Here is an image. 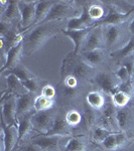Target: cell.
Instances as JSON below:
<instances>
[{
    "label": "cell",
    "mask_w": 134,
    "mask_h": 151,
    "mask_svg": "<svg viewBox=\"0 0 134 151\" xmlns=\"http://www.w3.org/2000/svg\"><path fill=\"white\" fill-rule=\"evenodd\" d=\"M68 20L43 21L35 24L23 32V55H31L37 52L55 35L67 28Z\"/></svg>",
    "instance_id": "1"
},
{
    "label": "cell",
    "mask_w": 134,
    "mask_h": 151,
    "mask_svg": "<svg viewBox=\"0 0 134 151\" xmlns=\"http://www.w3.org/2000/svg\"><path fill=\"white\" fill-rule=\"evenodd\" d=\"M97 70L89 65L83 60L80 55H76L74 52L68 53L67 57L63 60L61 67V77L62 79L68 76H74L80 81L89 82L93 79Z\"/></svg>",
    "instance_id": "2"
},
{
    "label": "cell",
    "mask_w": 134,
    "mask_h": 151,
    "mask_svg": "<svg viewBox=\"0 0 134 151\" xmlns=\"http://www.w3.org/2000/svg\"><path fill=\"white\" fill-rule=\"evenodd\" d=\"M90 84L93 89L99 90L107 96L112 97L118 92L121 82L116 77L115 72H113L111 67H109L97 70L93 79L90 81Z\"/></svg>",
    "instance_id": "3"
},
{
    "label": "cell",
    "mask_w": 134,
    "mask_h": 151,
    "mask_svg": "<svg viewBox=\"0 0 134 151\" xmlns=\"http://www.w3.org/2000/svg\"><path fill=\"white\" fill-rule=\"evenodd\" d=\"M82 11V7L79 5L78 1H55V4L45 21L69 20L79 17Z\"/></svg>",
    "instance_id": "4"
},
{
    "label": "cell",
    "mask_w": 134,
    "mask_h": 151,
    "mask_svg": "<svg viewBox=\"0 0 134 151\" xmlns=\"http://www.w3.org/2000/svg\"><path fill=\"white\" fill-rule=\"evenodd\" d=\"M103 28V37L105 41V50L110 53L113 52V48L120 45H126L128 40H126L128 31V25L126 23L117 24V25H106L102 26Z\"/></svg>",
    "instance_id": "5"
},
{
    "label": "cell",
    "mask_w": 134,
    "mask_h": 151,
    "mask_svg": "<svg viewBox=\"0 0 134 151\" xmlns=\"http://www.w3.org/2000/svg\"><path fill=\"white\" fill-rule=\"evenodd\" d=\"M116 111L117 108L113 104L110 96L107 98L106 104L101 110L98 111V120H97V126L103 127L107 130L113 131V132H119L118 123L116 120Z\"/></svg>",
    "instance_id": "6"
},
{
    "label": "cell",
    "mask_w": 134,
    "mask_h": 151,
    "mask_svg": "<svg viewBox=\"0 0 134 151\" xmlns=\"http://www.w3.org/2000/svg\"><path fill=\"white\" fill-rule=\"evenodd\" d=\"M58 114V107L55 105V108L47 111L35 112L31 116V123L33 126V130L40 134H47L53 128L55 117Z\"/></svg>",
    "instance_id": "7"
},
{
    "label": "cell",
    "mask_w": 134,
    "mask_h": 151,
    "mask_svg": "<svg viewBox=\"0 0 134 151\" xmlns=\"http://www.w3.org/2000/svg\"><path fill=\"white\" fill-rule=\"evenodd\" d=\"M116 120L121 132L134 137V98L127 106L117 108Z\"/></svg>",
    "instance_id": "8"
},
{
    "label": "cell",
    "mask_w": 134,
    "mask_h": 151,
    "mask_svg": "<svg viewBox=\"0 0 134 151\" xmlns=\"http://www.w3.org/2000/svg\"><path fill=\"white\" fill-rule=\"evenodd\" d=\"M1 120L7 125H17L16 111H17V96L10 93L1 95Z\"/></svg>",
    "instance_id": "9"
},
{
    "label": "cell",
    "mask_w": 134,
    "mask_h": 151,
    "mask_svg": "<svg viewBox=\"0 0 134 151\" xmlns=\"http://www.w3.org/2000/svg\"><path fill=\"white\" fill-rule=\"evenodd\" d=\"M97 145L87 134L68 136L65 143L60 144V151H92Z\"/></svg>",
    "instance_id": "10"
},
{
    "label": "cell",
    "mask_w": 134,
    "mask_h": 151,
    "mask_svg": "<svg viewBox=\"0 0 134 151\" xmlns=\"http://www.w3.org/2000/svg\"><path fill=\"white\" fill-rule=\"evenodd\" d=\"M80 55L88 65L94 68L95 70L105 69V68L110 67V64H109L111 63L110 57L106 50H94L91 52H82L80 53Z\"/></svg>",
    "instance_id": "11"
},
{
    "label": "cell",
    "mask_w": 134,
    "mask_h": 151,
    "mask_svg": "<svg viewBox=\"0 0 134 151\" xmlns=\"http://www.w3.org/2000/svg\"><path fill=\"white\" fill-rule=\"evenodd\" d=\"M35 4L36 1H23L18 0V7L20 11L21 20L20 29L22 32L28 30L35 22Z\"/></svg>",
    "instance_id": "12"
},
{
    "label": "cell",
    "mask_w": 134,
    "mask_h": 151,
    "mask_svg": "<svg viewBox=\"0 0 134 151\" xmlns=\"http://www.w3.org/2000/svg\"><path fill=\"white\" fill-rule=\"evenodd\" d=\"M2 151H14L18 145V125H7L1 120Z\"/></svg>",
    "instance_id": "13"
},
{
    "label": "cell",
    "mask_w": 134,
    "mask_h": 151,
    "mask_svg": "<svg viewBox=\"0 0 134 151\" xmlns=\"http://www.w3.org/2000/svg\"><path fill=\"white\" fill-rule=\"evenodd\" d=\"M107 7V14L105 15L102 20L97 21L94 26H106V25H117V24H122L127 22L131 15L134 12H130V13H122L117 8H115L113 5H111L108 1L105 2Z\"/></svg>",
    "instance_id": "14"
},
{
    "label": "cell",
    "mask_w": 134,
    "mask_h": 151,
    "mask_svg": "<svg viewBox=\"0 0 134 151\" xmlns=\"http://www.w3.org/2000/svg\"><path fill=\"white\" fill-rule=\"evenodd\" d=\"M94 50H105V41L103 37L102 26H94L91 28L80 53L91 52Z\"/></svg>",
    "instance_id": "15"
},
{
    "label": "cell",
    "mask_w": 134,
    "mask_h": 151,
    "mask_svg": "<svg viewBox=\"0 0 134 151\" xmlns=\"http://www.w3.org/2000/svg\"><path fill=\"white\" fill-rule=\"evenodd\" d=\"M79 5L82 7V14L79 17L69 19L67 21V28L70 30H81L90 27H94L95 22L90 18L88 13V1H78Z\"/></svg>",
    "instance_id": "16"
},
{
    "label": "cell",
    "mask_w": 134,
    "mask_h": 151,
    "mask_svg": "<svg viewBox=\"0 0 134 151\" xmlns=\"http://www.w3.org/2000/svg\"><path fill=\"white\" fill-rule=\"evenodd\" d=\"M63 138L64 137L62 136H50L47 134L37 133V135L32 136L29 141L38 145L43 151H60V144Z\"/></svg>",
    "instance_id": "17"
},
{
    "label": "cell",
    "mask_w": 134,
    "mask_h": 151,
    "mask_svg": "<svg viewBox=\"0 0 134 151\" xmlns=\"http://www.w3.org/2000/svg\"><path fill=\"white\" fill-rule=\"evenodd\" d=\"M58 107V106H57ZM47 135L50 136H62V137H68V136H73V131L69 124L66 120V110L61 109L58 107V114L55 117V123H53V128L47 133Z\"/></svg>",
    "instance_id": "18"
},
{
    "label": "cell",
    "mask_w": 134,
    "mask_h": 151,
    "mask_svg": "<svg viewBox=\"0 0 134 151\" xmlns=\"http://www.w3.org/2000/svg\"><path fill=\"white\" fill-rule=\"evenodd\" d=\"M134 55V36H130L128 42L122 47H119L109 53L111 63H114L115 65H120L123 60L132 58Z\"/></svg>",
    "instance_id": "19"
},
{
    "label": "cell",
    "mask_w": 134,
    "mask_h": 151,
    "mask_svg": "<svg viewBox=\"0 0 134 151\" xmlns=\"http://www.w3.org/2000/svg\"><path fill=\"white\" fill-rule=\"evenodd\" d=\"M36 95L33 93H26L20 97H17V111H16V119L27 114H32L36 112L35 110V102Z\"/></svg>",
    "instance_id": "20"
},
{
    "label": "cell",
    "mask_w": 134,
    "mask_h": 151,
    "mask_svg": "<svg viewBox=\"0 0 134 151\" xmlns=\"http://www.w3.org/2000/svg\"><path fill=\"white\" fill-rule=\"evenodd\" d=\"M92 27L86 28V29H81V30H70V29H64L62 33H64L65 35L69 36V37L74 41V52L76 55H80L82 50V47L84 45L85 40H86L88 35H89L90 30Z\"/></svg>",
    "instance_id": "21"
},
{
    "label": "cell",
    "mask_w": 134,
    "mask_h": 151,
    "mask_svg": "<svg viewBox=\"0 0 134 151\" xmlns=\"http://www.w3.org/2000/svg\"><path fill=\"white\" fill-rule=\"evenodd\" d=\"M32 114H27V115L19 117V118L17 119L18 145H20L21 143H23L24 140L27 139L28 135H30V134L35 131V130H33L32 123H31V116H32Z\"/></svg>",
    "instance_id": "22"
},
{
    "label": "cell",
    "mask_w": 134,
    "mask_h": 151,
    "mask_svg": "<svg viewBox=\"0 0 134 151\" xmlns=\"http://www.w3.org/2000/svg\"><path fill=\"white\" fill-rule=\"evenodd\" d=\"M5 84H6L5 85L6 90L4 92H1V95L4 93H10V94H14L17 97H20L22 95L28 93V91L23 86L22 82L14 75L5 76Z\"/></svg>",
    "instance_id": "23"
},
{
    "label": "cell",
    "mask_w": 134,
    "mask_h": 151,
    "mask_svg": "<svg viewBox=\"0 0 134 151\" xmlns=\"http://www.w3.org/2000/svg\"><path fill=\"white\" fill-rule=\"evenodd\" d=\"M22 55H23V43L20 42L18 45H16V47H14L13 48H11V50L7 52L6 64L4 67L1 68V70H0L1 74L7 70L13 69V68H15L17 65L20 64Z\"/></svg>",
    "instance_id": "24"
},
{
    "label": "cell",
    "mask_w": 134,
    "mask_h": 151,
    "mask_svg": "<svg viewBox=\"0 0 134 151\" xmlns=\"http://www.w3.org/2000/svg\"><path fill=\"white\" fill-rule=\"evenodd\" d=\"M1 20L11 23H20L21 15L18 7V1L9 0L6 9L1 12Z\"/></svg>",
    "instance_id": "25"
},
{
    "label": "cell",
    "mask_w": 134,
    "mask_h": 151,
    "mask_svg": "<svg viewBox=\"0 0 134 151\" xmlns=\"http://www.w3.org/2000/svg\"><path fill=\"white\" fill-rule=\"evenodd\" d=\"M107 98H108V96L104 94L103 92L99 91V90L93 89L87 93L86 98H85V102H86L90 107L95 109V110L99 111V110H101L104 107V105L106 104Z\"/></svg>",
    "instance_id": "26"
},
{
    "label": "cell",
    "mask_w": 134,
    "mask_h": 151,
    "mask_svg": "<svg viewBox=\"0 0 134 151\" xmlns=\"http://www.w3.org/2000/svg\"><path fill=\"white\" fill-rule=\"evenodd\" d=\"M55 1L53 0H48V1H36L35 4V24L40 23L45 20L48 17V13H50V9L53 8Z\"/></svg>",
    "instance_id": "27"
},
{
    "label": "cell",
    "mask_w": 134,
    "mask_h": 151,
    "mask_svg": "<svg viewBox=\"0 0 134 151\" xmlns=\"http://www.w3.org/2000/svg\"><path fill=\"white\" fill-rule=\"evenodd\" d=\"M8 75H14L15 77H17L21 82L27 81V80L33 79V78L36 77L31 70H29L27 68L21 64V63L16 65L15 68H13V69L7 70L1 74L2 77H5V76H8Z\"/></svg>",
    "instance_id": "28"
},
{
    "label": "cell",
    "mask_w": 134,
    "mask_h": 151,
    "mask_svg": "<svg viewBox=\"0 0 134 151\" xmlns=\"http://www.w3.org/2000/svg\"><path fill=\"white\" fill-rule=\"evenodd\" d=\"M82 112L85 118V123L88 129V132L93 129L97 125V120H98V111L90 107L86 102H84L82 107Z\"/></svg>",
    "instance_id": "29"
},
{
    "label": "cell",
    "mask_w": 134,
    "mask_h": 151,
    "mask_svg": "<svg viewBox=\"0 0 134 151\" xmlns=\"http://www.w3.org/2000/svg\"><path fill=\"white\" fill-rule=\"evenodd\" d=\"M88 13L95 23L102 20L107 14L106 7L101 2H89L88 1Z\"/></svg>",
    "instance_id": "30"
},
{
    "label": "cell",
    "mask_w": 134,
    "mask_h": 151,
    "mask_svg": "<svg viewBox=\"0 0 134 151\" xmlns=\"http://www.w3.org/2000/svg\"><path fill=\"white\" fill-rule=\"evenodd\" d=\"M22 84L28 92L35 94L36 96H40L43 87H45V85H48V83L47 81H45V80H41L40 78L35 77V78H33V79L22 82Z\"/></svg>",
    "instance_id": "31"
},
{
    "label": "cell",
    "mask_w": 134,
    "mask_h": 151,
    "mask_svg": "<svg viewBox=\"0 0 134 151\" xmlns=\"http://www.w3.org/2000/svg\"><path fill=\"white\" fill-rule=\"evenodd\" d=\"M91 133V139L96 145L100 144L101 142H103L104 140L108 137L109 135H111L112 133H114L113 131L107 130V129L100 127V126H95V127L90 131Z\"/></svg>",
    "instance_id": "32"
},
{
    "label": "cell",
    "mask_w": 134,
    "mask_h": 151,
    "mask_svg": "<svg viewBox=\"0 0 134 151\" xmlns=\"http://www.w3.org/2000/svg\"><path fill=\"white\" fill-rule=\"evenodd\" d=\"M55 107V100L47 98V97L43 96H37L35 102V110L36 112L40 111H47L50 110V109Z\"/></svg>",
    "instance_id": "33"
},
{
    "label": "cell",
    "mask_w": 134,
    "mask_h": 151,
    "mask_svg": "<svg viewBox=\"0 0 134 151\" xmlns=\"http://www.w3.org/2000/svg\"><path fill=\"white\" fill-rule=\"evenodd\" d=\"M117 133L118 132H114L111 135H109L103 142L97 145V147L103 151H117L119 149L118 141H117Z\"/></svg>",
    "instance_id": "34"
},
{
    "label": "cell",
    "mask_w": 134,
    "mask_h": 151,
    "mask_svg": "<svg viewBox=\"0 0 134 151\" xmlns=\"http://www.w3.org/2000/svg\"><path fill=\"white\" fill-rule=\"evenodd\" d=\"M111 99L113 104L116 106V108H122V107L127 106L132 101L133 98L131 96H129L128 94L124 93V92L118 91L111 97Z\"/></svg>",
    "instance_id": "35"
},
{
    "label": "cell",
    "mask_w": 134,
    "mask_h": 151,
    "mask_svg": "<svg viewBox=\"0 0 134 151\" xmlns=\"http://www.w3.org/2000/svg\"><path fill=\"white\" fill-rule=\"evenodd\" d=\"M115 75L119 79V81L121 82V84L132 80V78H131V76L129 75V73H128V70H126V68L122 67V65L117 68V70H115Z\"/></svg>",
    "instance_id": "36"
},
{
    "label": "cell",
    "mask_w": 134,
    "mask_h": 151,
    "mask_svg": "<svg viewBox=\"0 0 134 151\" xmlns=\"http://www.w3.org/2000/svg\"><path fill=\"white\" fill-rule=\"evenodd\" d=\"M41 95L47 97V98L55 100V98H57V89L53 86H52V85L48 84L43 87V91H41Z\"/></svg>",
    "instance_id": "37"
},
{
    "label": "cell",
    "mask_w": 134,
    "mask_h": 151,
    "mask_svg": "<svg viewBox=\"0 0 134 151\" xmlns=\"http://www.w3.org/2000/svg\"><path fill=\"white\" fill-rule=\"evenodd\" d=\"M14 151H43L38 145L31 143L30 141L25 144H20L15 148Z\"/></svg>",
    "instance_id": "38"
},
{
    "label": "cell",
    "mask_w": 134,
    "mask_h": 151,
    "mask_svg": "<svg viewBox=\"0 0 134 151\" xmlns=\"http://www.w3.org/2000/svg\"><path fill=\"white\" fill-rule=\"evenodd\" d=\"M118 91L124 92V93L128 94L129 96H131L132 98H134V88H133V84H132V80H130V81H128L126 83L120 84Z\"/></svg>",
    "instance_id": "39"
},
{
    "label": "cell",
    "mask_w": 134,
    "mask_h": 151,
    "mask_svg": "<svg viewBox=\"0 0 134 151\" xmlns=\"http://www.w3.org/2000/svg\"><path fill=\"white\" fill-rule=\"evenodd\" d=\"M120 65L126 68V70H128L129 75H130L131 78L133 79V77H134V58L132 57V58H129L127 60H123V62L120 64ZM120 65H119V67H120Z\"/></svg>",
    "instance_id": "40"
},
{
    "label": "cell",
    "mask_w": 134,
    "mask_h": 151,
    "mask_svg": "<svg viewBox=\"0 0 134 151\" xmlns=\"http://www.w3.org/2000/svg\"><path fill=\"white\" fill-rule=\"evenodd\" d=\"M128 31L131 36H134V18L128 23Z\"/></svg>",
    "instance_id": "41"
},
{
    "label": "cell",
    "mask_w": 134,
    "mask_h": 151,
    "mask_svg": "<svg viewBox=\"0 0 134 151\" xmlns=\"http://www.w3.org/2000/svg\"><path fill=\"white\" fill-rule=\"evenodd\" d=\"M132 84H133V88H134V79H132Z\"/></svg>",
    "instance_id": "42"
},
{
    "label": "cell",
    "mask_w": 134,
    "mask_h": 151,
    "mask_svg": "<svg viewBox=\"0 0 134 151\" xmlns=\"http://www.w3.org/2000/svg\"><path fill=\"white\" fill-rule=\"evenodd\" d=\"M133 58H134V55H133Z\"/></svg>",
    "instance_id": "43"
},
{
    "label": "cell",
    "mask_w": 134,
    "mask_h": 151,
    "mask_svg": "<svg viewBox=\"0 0 134 151\" xmlns=\"http://www.w3.org/2000/svg\"><path fill=\"white\" fill-rule=\"evenodd\" d=\"M133 79H134V77H133Z\"/></svg>",
    "instance_id": "44"
}]
</instances>
